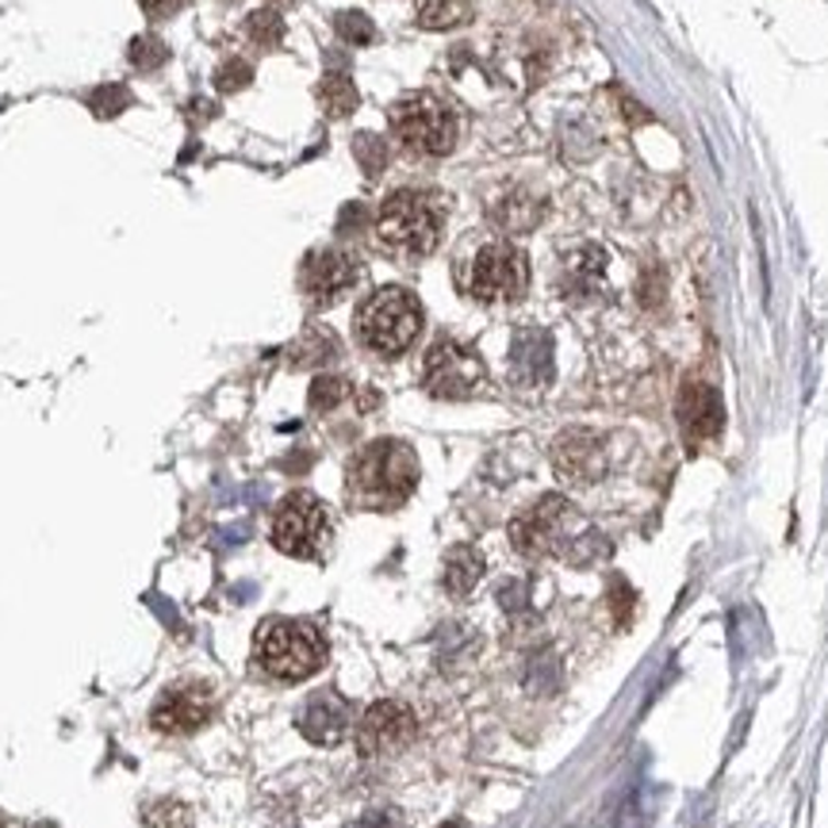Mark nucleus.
<instances>
[{"instance_id":"1","label":"nucleus","mask_w":828,"mask_h":828,"mask_svg":"<svg viewBox=\"0 0 828 828\" xmlns=\"http://www.w3.org/2000/svg\"><path fill=\"white\" fill-rule=\"evenodd\" d=\"M418 484V456L404 441H373L350 464V495L368 510H391Z\"/></svg>"},{"instance_id":"2","label":"nucleus","mask_w":828,"mask_h":828,"mask_svg":"<svg viewBox=\"0 0 828 828\" xmlns=\"http://www.w3.org/2000/svg\"><path fill=\"white\" fill-rule=\"evenodd\" d=\"M353 331L380 357H399L422 331V308L407 288H380L361 303Z\"/></svg>"},{"instance_id":"3","label":"nucleus","mask_w":828,"mask_h":828,"mask_svg":"<svg viewBox=\"0 0 828 828\" xmlns=\"http://www.w3.org/2000/svg\"><path fill=\"white\" fill-rule=\"evenodd\" d=\"M257 664L284 682L308 679L326 664V641L315 625L272 617L257 630Z\"/></svg>"},{"instance_id":"4","label":"nucleus","mask_w":828,"mask_h":828,"mask_svg":"<svg viewBox=\"0 0 828 828\" xmlns=\"http://www.w3.org/2000/svg\"><path fill=\"white\" fill-rule=\"evenodd\" d=\"M510 545L529 560L576 557L580 545V510L564 495H545L510 521Z\"/></svg>"},{"instance_id":"5","label":"nucleus","mask_w":828,"mask_h":828,"mask_svg":"<svg viewBox=\"0 0 828 828\" xmlns=\"http://www.w3.org/2000/svg\"><path fill=\"white\" fill-rule=\"evenodd\" d=\"M441 227H445V215L433 204L426 192L404 189L391 192L384 200L380 215H376V230L391 249H404V254H430L433 246L441 243Z\"/></svg>"},{"instance_id":"6","label":"nucleus","mask_w":828,"mask_h":828,"mask_svg":"<svg viewBox=\"0 0 828 828\" xmlns=\"http://www.w3.org/2000/svg\"><path fill=\"white\" fill-rule=\"evenodd\" d=\"M464 288L480 303H514L529 288V261L514 243H487L476 249L464 272Z\"/></svg>"},{"instance_id":"7","label":"nucleus","mask_w":828,"mask_h":828,"mask_svg":"<svg viewBox=\"0 0 828 828\" xmlns=\"http://www.w3.org/2000/svg\"><path fill=\"white\" fill-rule=\"evenodd\" d=\"M391 135L407 142L418 154H449L456 147V119L438 96L411 93L391 104L388 111Z\"/></svg>"},{"instance_id":"8","label":"nucleus","mask_w":828,"mask_h":828,"mask_svg":"<svg viewBox=\"0 0 828 828\" xmlns=\"http://www.w3.org/2000/svg\"><path fill=\"white\" fill-rule=\"evenodd\" d=\"M272 545L295 560H319L331 545V510L308 492H292L272 518Z\"/></svg>"},{"instance_id":"9","label":"nucleus","mask_w":828,"mask_h":828,"mask_svg":"<svg viewBox=\"0 0 828 828\" xmlns=\"http://www.w3.org/2000/svg\"><path fill=\"white\" fill-rule=\"evenodd\" d=\"M487 368L480 361V353L453 337H441L430 345L422 365V384L433 399H469L484 388Z\"/></svg>"},{"instance_id":"10","label":"nucleus","mask_w":828,"mask_h":828,"mask_svg":"<svg viewBox=\"0 0 828 828\" xmlns=\"http://www.w3.org/2000/svg\"><path fill=\"white\" fill-rule=\"evenodd\" d=\"M357 277H361V265L353 254H345V249H315V254L303 261L300 284L311 303L326 308V303L342 300V295L357 284Z\"/></svg>"},{"instance_id":"11","label":"nucleus","mask_w":828,"mask_h":828,"mask_svg":"<svg viewBox=\"0 0 828 828\" xmlns=\"http://www.w3.org/2000/svg\"><path fill=\"white\" fill-rule=\"evenodd\" d=\"M418 733V721L407 706L399 702H376L357 725L361 755H391L407 748Z\"/></svg>"},{"instance_id":"12","label":"nucleus","mask_w":828,"mask_h":828,"mask_svg":"<svg viewBox=\"0 0 828 828\" xmlns=\"http://www.w3.org/2000/svg\"><path fill=\"white\" fill-rule=\"evenodd\" d=\"M552 464L572 484H594L606 476V445L591 430H564L552 445Z\"/></svg>"},{"instance_id":"13","label":"nucleus","mask_w":828,"mask_h":828,"mask_svg":"<svg viewBox=\"0 0 828 828\" xmlns=\"http://www.w3.org/2000/svg\"><path fill=\"white\" fill-rule=\"evenodd\" d=\"M207 718H212V698L200 687L169 690L162 702L154 706V713H150L154 729H162V733H196Z\"/></svg>"},{"instance_id":"14","label":"nucleus","mask_w":828,"mask_h":828,"mask_svg":"<svg viewBox=\"0 0 828 828\" xmlns=\"http://www.w3.org/2000/svg\"><path fill=\"white\" fill-rule=\"evenodd\" d=\"M510 380L518 388H541L552 380V342L545 331H521L510 345Z\"/></svg>"},{"instance_id":"15","label":"nucleus","mask_w":828,"mask_h":828,"mask_svg":"<svg viewBox=\"0 0 828 828\" xmlns=\"http://www.w3.org/2000/svg\"><path fill=\"white\" fill-rule=\"evenodd\" d=\"M300 733L308 736L311 744L334 748L345 733H350V706H345L334 690H323V695H315L308 706H303Z\"/></svg>"},{"instance_id":"16","label":"nucleus","mask_w":828,"mask_h":828,"mask_svg":"<svg viewBox=\"0 0 828 828\" xmlns=\"http://www.w3.org/2000/svg\"><path fill=\"white\" fill-rule=\"evenodd\" d=\"M679 422L687 430L690 441H713L721 433V422H725V411H721V399L713 388L706 384H690L679 396Z\"/></svg>"},{"instance_id":"17","label":"nucleus","mask_w":828,"mask_h":828,"mask_svg":"<svg viewBox=\"0 0 828 828\" xmlns=\"http://www.w3.org/2000/svg\"><path fill=\"white\" fill-rule=\"evenodd\" d=\"M492 219L506 235H526L537 223L545 219V196H537L534 189H514L492 207Z\"/></svg>"},{"instance_id":"18","label":"nucleus","mask_w":828,"mask_h":828,"mask_svg":"<svg viewBox=\"0 0 828 828\" xmlns=\"http://www.w3.org/2000/svg\"><path fill=\"white\" fill-rule=\"evenodd\" d=\"M480 576H484V557H480L472 545H456V549L445 557V591L456 594V599L472 594V587L480 583Z\"/></svg>"},{"instance_id":"19","label":"nucleus","mask_w":828,"mask_h":828,"mask_svg":"<svg viewBox=\"0 0 828 828\" xmlns=\"http://www.w3.org/2000/svg\"><path fill=\"white\" fill-rule=\"evenodd\" d=\"M418 23L430 31H449L461 28L472 15V0H415Z\"/></svg>"},{"instance_id":"20","label":"nucleus","mask_w":828,"mask_h":828,"mask_svg":"<svg viewBox=\"0 0 828 828\" xmlns=\"http://www.w3.org/2000/svg\"><path fill=\"white\" fill-rule=\"evenodd\" d=\"M357 100H361L357 88H353V82L345 74H326L323 82H319V104H323L326 116H334V119L353 116Z\"/></svg>"},{"instance_id":"21","label":"nucleus","mask_w":828,"mask_h":828,"mask_svg":"<svg viewBox=\"0 0 828 828\" xmlns=\"http://www.w3.org/2000/svg\"><path fill=\"white\" fill-rule=\"evenodd\" d=\"M246 35L254 39L257 46L272 51V46H280V39H284V20H280V12H272V8H261V12H254L246 20Z\"/></svg>"},{"instance_id":"22","label":"nucleus","mask_w":828,"mask_h":828,"mask_svg":"<svg viewBox=\"0 0 828 828\" xmlns=\"http://www.w3.org/2000/svg\"><path fill=\"white\" fill-rule=\"evenodd\" d=\"M602 265H606V257H602V249H594V246L580 249V254H576V257H568V284L591 288L594 280L602 277Z\"/></svg>"},{"instance_id":"23","label":"nucleus","mask_w":828,"mask_h":828,"mask_svg":"<svg viewBox=\"0 0 828 828\" xmlns=\"http://www.w3.org/2000/svg\"><path fill=\"white\" fill-rule=\"evenodd\" d=\"M353 154H357V162L368 176H380L384 165H388V142L380 135H357L353 139Z\"/></svg>"},{"instance_id":"24","label":"nucleus","mask_w":828,"mask_h":828,"mask_svg":"<svg viewBox=\"0 0 828 828\" xmlns=\"http://www.w3.org/2000/svg\"><path fill=\"white\" fill-rule=\"evenodd\" d=\"M131 66L135 69H162L165 62H169V46L162 43L158 35H139V39H131Z\"/></svg>"},{"instance_id":"25","label":"nucleus","mask_w":828,"mask_h":828,"mask_svg":"<svg viewBox=\"0 0 828 828\" xmlns=\"http://www.w3.org/2000/svg\"><path fill=\"white\" fill-rule=\"evenodd\" d=\"M334 31L342 35V43H350V46L376 43V28H373V20H368L365 12H337Z\"/></svg>"},{"instance_id":"26","label":"nucleus","mask_w":828,"mask_h":828,"mask_svg":"<svg viewBox=\"0 0 828 828\" xmlns=\"http://www.w3.org/2000/svg\"><path fill=\"white\" fill-rule=\"evenodd\" d=\"M127 104H131V93H127L123 85H100V88H93V93H88V108H93L100 119L119 116Z\"/></svg>"},{"instance_id":"27","label":"nucleus","mask_w":828,"mask_h":828,"mask_svg":"<svg viewBox=\"0 0 828 828\" xmlns=\"http://www.w3.org/2000/svg\"><path fill=\"white\" fill-rule=\"evenodd\" d=\"M345 399V380H337V376H319L315 384H311V407L315 411H331Z\"/></svg>"},{"instance_id":"28","label":"nucleus","mask_w":828,"mask_h":828,"mask_svg":"<svg viewBox=\"0 0 828 828\" xmlns=\"http://www.w3.org/2000/svg\"><path fill=\"white\" fill-rule=\"evenodd\" d=\"M249 82H254V66H249V62H238V58L223 62V69L215 74V85H219L223 93H238V88H246Z\"/></svg>"},{"instance_id":"29","label":"nucleus","mask_w":828,"mask_h":828,"mask_svg":"<svg viewBox=\"0 0 828 828\" xmlns=\"http://www.w3.org/2000/svg\"><path fill=\"white\" fill-rule=\"evenodd\" d=\"M139 4L150 20H169V15H176L181 8H189V0H139Z\"/></svg>"},{"instance_id":"30","label":"nucleus","mask_w":828,"mask_h":828,"mask_svg":"<svg viewBox=\"0 0 828 828\" xmlns=\"http://www.w3.org/2000/svg\"><path fill=\"white\" fill-rule=\"evenodd\" d=\"M445 828H461V825H445Z\"/></svg>"}]
</instances>
